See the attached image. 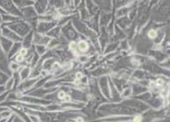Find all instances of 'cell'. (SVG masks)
<instances>
[{"mask_svg":"<svg viewBox=\"0 0 170 122\" xmlns=\"http://www.w3.org/2000/svg\"><path fill=\"white\" fill-rule=\"evenodd\" d=\"M9 28L20 37H26L28 33L31 32V26L26 22L18 20L17 22L9 24Z\"/></svg>","mask_w":170,"mask_h":122,"instance_id":"1","label":"cell"},{"mask_svg":"<svg viewBox=\"0 0 170 122\" xmlns=\"http://www.w3.org/2000/svg\"><path fill=\"white\" fill-rule=\"evenodd\" d=\"M0 7L8 14L15 15V16H21L22 14L17 9L13 0H0Z\"/></svg>","mask_w":170,"mask_h":122,"instance_id":"2","label":"cell"},{"mask_svg":"<svg viewBox=\"0 0 170 122\" xmlns=\"http://www.w3.org/2000/svg\"><path fill=\"white\" fill-rule=\"evenodd\" d=\"M63 36L67 38V39H69V40H76L78 37V34L77 32L76 31V30L73 28L72 25L70 23L65 25L63 28Z\"/></svg>","mask_w":170,"mask_h":122,"instance_id":"3","label":"cell"},{"mask_svg":"<svg viewBox=\"0 0 170 122\" xmlns=\"http://www.w3.org/2000/svg\"><path fill=\"white\" fill-rule=\"evenodd\" d=\"M2 34L3 37L9 39L12 42H20L21 41V37L20 36H18L16 32H14L12 30H10L9 27H2Z\"/></svg>","mask_w":170,"mask_h":122,"instance_id":"4","label":"cell"},{"mask_svg":"<svg viewBox=\"0 0 170 122\" xmlns=\"http://www.w3.org/2000/svg\"><path fill=\"white\" fill-rule=\"evenodd\" d=\"M74 25L76 27L77 29L80 33L87 36V37H92L94 36V33L92 32V30H91L86 25H84L82 22H80V20H78L77 19H74Z\"/></svg>","mask_w":170,"mask_h":122,"instance_id":"5","label":"cell"},{"mask_svg":"<svg viewBox=\"0 0 170 122\" xmlns=\"http://www.w3.org/2000/svg\"><path fill=\"white\" fill-rule=\"evenodd\" d=\"M23 15H25L27 20H29V21H31L32 23L33 22H36V19H37V15H36V10L31 8V6L29 7H26V8H24L23 9Z\"/></svg>","mask_w":170,"mask_h":122,"instance_id":"6","label":"cell"},{"mask_svg":"<svg viewBox=\"0 0 170 122\" xmlns=\"http://www.w3.org/2000/svg\"><path fill=\"white\" fill-rule=\"evenodd\" d=\"M55 26L54 22H47V21H41L37 25V30L39 33H45L52 30Z\"/></svg>","mask_w":170,"mask_h":122,"instance_id":"7","label":"cell"},{"mask_svg":"<svg viewBox=\"0 0 170 122\" xmlns=\"http://www.w3.org/2000/svg\"><path fill=\"white\" fill-rule=\"evenodd\" d=\"M13 44H14L13 42L10 41L9 39L6 38L4 37H0V47H1V48L3 49V51L5 54L9 52V50L12 47Z\"/></svg>","mask_w":170,"mask_h":122,"instance_id":"8","label":"cell"},{"mask_svg":"<svg viewBox=\"0 0 170 122\" xmlns=\"http://www.w3.org/2000/svg\"><path fill=\"white\" fill-rule=\"evenodd\" d=\"M33 41L35 43H37V45H46L49 43L50 38L49 37H45L43 35H42L41 33H36L34 36Z\"/></svg>","mask_w":170,"mask_h":122,"instance_id":"9","label":"cell"},{"mask_svg":"<svg viewBox=\"0 0 170 122\" xmlns=\"http://www.w3.org/2000/svg\"><path fill=\"white\" fill-rule=\"evenodd\" d=\"M47 5V0H37L35 3V9H34L36 10V13L42 15V14L44 13Z\"/></svg>","mask_w":170,"mask_h":122,"instance_id":"10","label":"cell"},{"mask_svg":"<svg viewBox=\"0 0 170 122\" xmlns=\"http://www.w3.org/2000/svg\"><path fill=\"white\" fill-rule=\"evenodd\" d=\"M13 3L18 8H26L34 4L32 0H13Z\"/></svg>","mask_w":170,"mask_h":122,"instance_id":"11","label":"cell"},{"mask_svg":"<svg viewBox=\"0 0 170 122\" xmlns=\"http://www.w3.org/2000/svg\"><path fill=\"white\" fill-rule=\"evenodd\" d=\"M32 32H30L28 33L26 37H25V39L23 41V46L25 48H29L31 45V43H32V40H33V37H32Z\"/></svg>","mask_w":170,"mask_h":122,"instance_id":"12","label":"cell"},{"mask_svg":"<svg viewBox=\"0 0 170 122\" xmlns=\"http://www.w3.org/2000/svg\"><path fill=\"white\" fill-rule=\"evenodd\" d=\"M21 47V43L20 42H17L16 43H14L12 47L10 48L9 52V57H12L15 54H16V52H18L20 49Z\"/></svg>","mask_w":170,"mask_h":122,"instance_id":"13","label":"cell"},{"mask_svg":"<svg viewBox=\"0 0 170 122\" xmlns=\"http://www.w3.org/2000/svg\"><path fill=\"white\" fill-rule=\"evenodd\" d=\"M6 60H5V53L3 51V49L0 47V69L1 70H6Z\"/></svg>","mask_w":170,"mask_h":122,"instance_id":"14","label":"cell"},{"mask_svg":"<svg viewBox=\"0 0 170 122\" xmlns=\"http://www.w3.org/2000/svg\"><path fill=\"white\" fill-rule=\"evenodd\" d=\"M60 36V30L58 27L53 28L52 30H50L47 32V37H52L54 38H59Z\"/></svg>","mask_w":170,"mask_h":122,"instance_id":"15","label":"cell"},{"mask_svg":"<svg viewBox=\"0 0 170 122\" xmlns=\"http://www.w3.org/2000/svg\"><path fill=\"white\" fill-rule=\"evenodd\" d=\"M2 20H3L4 22H6V21H16V20H19V19H18L17 16L7 13V14L2 15Z\"/></svg>","mask_w":170,"mask_h":122,"instance_id":"16","label":"cell"},{"mask_svg":"<svg viewBox=\"0 0 170 122\" xmlns=\"http://www.w3.org/2000/svg\"><path fill=\"white\" fill-rule=\"evenodd\" d=\"M77 48H79V49H80V51H82V52H86V51L88 50V44H87V43H86V41L81 40V41H80V42L78 43Z\"/></svg>","mask_w":170,"mask_h":122,"instance_id":"17","label":"cell"},{"mask_svg":"<svg viewBox=\"0 0 170 122\" xmlns=\"http://www.w3.org/2000/svg\"><path fill=\"white\" fill-rule=\"evenodd\" d=\"M95 1L103 8L110 9V0H95Z\"/></svg>","mask_w":170,"mask_h":122,"instance_id":"18","label":"cell"},{"mask_svg":"<svg viewBox=\"0 0 170 122\" xmlns=\"http://www.w3.org/2000/svg\"><path fill=\"white\" fill-rule=\"evenodd\" d=\"M118 25L120 26V27H122V28H125V27H127L128 26V25H129V23H130V21H129V20L127 19V18H125V17H123V18H121L120 20H118Z\"/></svg>","mask_w":170,"mask_h":122,"instance_id":"19","label":"cell"},{"mask_svg":"<svg viewBox=\"0 0 170 122\" xmlns=\"http://www.w3.org/2000/svg\"><path fill=\"white\" fill-rule=\"evenodd\" d=\"M50 3L56 8H61L63 5V0H52Z\"/></svg>","mask_w":170,"mask_h":122,"instance_id":"20","label":"cell"},{"mask_svg":"<svg viewBox=\"0 0 170 122\" xmlns=\"http://www.w3.org/2000/svg\"><path fill=\"white\" fill-rule=\"evenodd\" d=\"M29 74H30V69L29 68H24L23 70H22V71H21V73H20V76H21V79L22 80H24V79H26L27 76H29Z\"/></svg>","mask_w":170,"mask_h":122,"instance_id":"21","label":"cell"},{"mask_svg":"<svg viewBox=\"0 0 170 122\" xmlns=\"http://www.w3.org/2000/svg\"><path fill=\"white\" fill-rule=\"evenodd\" d=\"M110 17H111V15H108V14H103L102 15V18H101L102 23L104 24V25H107L110 20Z\"/></svg>","mask_w":170,"mask_h":122,"instance_id":"22","label":"cell"},{"mask_svg":"<svg viewBox=\"0 0 170 122\" xmlns=\"http://www.w3.org/2000/svg\"><path fill=\"white\" fill-rule=\"evenodd\" d=\"M147 36H148V37L150 39H155L157 37V32L155 30H153V29H152V30H150L148 31Z\"/></svg>","mask_w":170,"mask_h":122,"instance_id":"23","label":"cell"},{"mask_svg":"<svg viewBox=\"0 0 170 122\" xmlns=\"http://www.w3.org/2000/svg\"><path fill=\"white\" fill-rule=\"evenodd\" d=\"M36 51H37V53H38L39 54H44V52H45V50H46L45 46L44 45H36Z\"/></svg>","mask_w":170,"mask_h":122,"instance_id":"24","label":"cell"},{"mask_svg":"<svg viewBox=\"0 0 170 122\" xmlns=\"http://www.w3.org/2000/svg\"><path fill=\"white\" fill-rule=\"evenodd\" d=\"M7 80H8V76H6L4 73H3V72L0 71V85L5 83Z\"/></svg>","mask_w":170,"mask_h":122,"instance_id":"25","label":"cell"},{"mask_svg":"<svg viewBox=\"0 0 170 122\" xmlns=\"http://www.w3.org/2000/svg\"><path fill=\"white\" fill-rule=\"evenodd\" d=\"M127 12H128V9H125V8H123V9L118 10V12H117V16H118V17H121V16H123V15H126Z\"/></svg>","mask_w":170,"mask_h":122,"instance_id":"26","label":"cell"},{"mask_svg":"<svg viewBox=\"0 0 170 122\" xmlns=\"http://www.w3.org/2000/svg\"><path fill=\"white\" fill-rule=\"evenodd\" d=\"M164 81L163 80V79H157L156 81H155V84H156V86L157 87H163V85H164Z\"/></svg>","mask_w":170,"mask_h":122,"instance_id":"27","label":"cell"},{"mask_svg":"<svg viewBox=\"0 0 170 122\" xmlns=\"http://www.w3.org/2000/svg\"><path fill=\"white\" fill-rule=\"evenodd\" d=\"M9 68L13 70H17L19 68H20V65L17 64V63H15V62H12L10 63V65H9Z\"/></svg>","mask_w":170,"mask_h":122,"instance_id":"28","label":"cell"},{"mask_svg":"<svg viewBox=\"0 0 170 122\" xmlns=\"http://www.w3.org/2000/svg\"><path fill=\"white\" fill-rule=\"evenodd\" d=\"M13 84H14V80H13V79H11V80H9V81H6L5 88H6V89H10V88L12 87Z\"/></svg>","mask_w":170,"mask_h":122,"instance_id":"29","label":"cell"},{"mask_svg":"<svg viewBox=\"0 0 170 122\" xmlns=\"http://www.w3.org/2000/svg\"><path fill=\"white\" fill-rule=\"evenodd\" d=\"M69 47H70L71 51H74V52H75V51L77 49V43H76V42L72 41V42L70 43V44H69Z\"/></svg>","mask_w":170,"mask_h":122,"instance_id":"30","label":"cell"},{"mask_svg":"<svg viewBox=\"0 0 170 122\" xmlns=\"http://www.w3.org/2000/svg\"><path fill=\"white\" fill-rule=\"evenodd\" d=\"M29 117H30V120H31L32 122H40L39 121V118L37 117V116H36V115H29Z\"/></svg>","mask_w":170,"mask_h":122,"instance_id":"31","label":"cell"},{"mask_svg":"<svg viewBox=\"0 0 170 122\" xmlns=\"http://www.w3.org/2000/svg\"><path fill=\"white\" fill-rule=\"evenodd\" d=\"M65 95H66V93L64 92L63 91H60L59 93H58V98H59V99H61L63 100V98H64V97H65Z\"/></svg>","mask_w":170,"mask_h":122,"instance_id":"32","label":"cell"},{"mask_svg":"<svg viewBox=\"0 0 170 122\" xmlns=\"http://www.w3.org/2000/svg\"><path fill=\"white\" fill-rule=\"evenodd\" d=\"M20 54H21V55H23V56L25 57V56L27 54V48L23 47V48L20 49Z\"/></svg>","mask_w":170,"mask_h":122,"instance_id":"33","label":"cell"},{"mask_svg":"<svg viewBox=\"0 0 170 122\" xmlns=\"http://www.w3.org/2000/svg\"><path fill=\"white\" fill-rule=\"evenodd\" d=\"M16 60L17 61V62H19V63L22 62V61L24 60V56L19 54H18V55L16 57Z\"/></svg>","mask_w":170,"mask_h":122,"instance_id":"34","label":"cell"},{"mask_svg":"<svg viewBox=\"0 0 170 122\" xmlns=\"http://www.w3.org/2000/svg\"><path fill=\"white\" fill-rule=\"evenodd\" d=\"M133 122H141V117L140 115H136L134 120H133Z\"/></svg>","mask_w":170,"mask_h":122,"instance_id":"35","label":"cell"},{"mask_svg":"<svg viewBox=\"0 0 170 122\" xmlns=\"http://www.w3.org/2000/svg\"><path fill=\"white\" fill-rule=\"evenodd\" d=\"M63 100H64V102H70V100H71V97L69 96V95H65V97H64V98H63Z\"/></svg>","mask_w":170,"mask_h":122,"instance_id":"36","label":"cell"},{"mask_svg":"<svg viewBox=\"0 0 170 122\" xmlns=\"http://www.w3.org/2000/svg\"><path fill=\"white\" fill-rule=\"evenodd\" d=\"M76 77L77 80H80V79H81L83 77V75H82V73L78 72V73H76Z\"/></svg>","mask_w":170,"mask_h":122,"instance_id":"37","label":"cell"},{"mask_svg":"<svg viewBox=\"0 0 170 122\" xmlns=\"http://www.w3.org/2000/svg\"><path fill=\"white\" fill-rule=\"evenodd\" d=\"M76 121V122H84V120H83V118H81V117H78Z\"/></svg>","mask_w":170,"mask_h":122,"instance_id":"38","label":"cell"},{"mask_svg":"<svg viewBox=\"0 0 170 122\" xmlns=\"http://www.w3.org/2000/svg\"><path fill=\"white\" fill-rule=\"evenodd\" d=\"M86 60V57H85V56H82V57L80 58V61H81V62H85Z\"/></svg>","mask_w":170,"mask_h":122,"instance_id":"39","label":"cell"},{"mask_svg":"<svg viewBox=\"0 0 170 122\" xmlns=\"http://www.w3.org/2000/svg\"><path fill=\"white\" fill-rule=\"evenodd\" d=\"M0 21H2V15H0Z\"/></svg>","mask_w":170,"mask_h":122,"instance_id":"40","label":"cell"},{"mask_svg":"<svg viewBox=\"0 0 170 122\" xmlns=\"http://www.w3.org/2000/svg\"><path fill=\"white\" fill-rule=\"evenodd\" d=\"M0 29H1V27H0Z\"/></svg>","mask_w":170,"mask_h":122,"instance_id":"41","label":"cell"}]
</instances>
